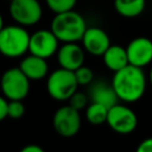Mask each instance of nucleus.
Returning a JSON list of instances; mask_svg holds the SVG:
<instances>
[{
    "instance_id": "nucleus-1",
    "label": "nucleus",
    "mask_w": 152,
    "mask_h": 152,
    "mask_svg": "<svg viewBox=\"0 0 152 152\" xmlns=\"http://www.w3.org/2000/svg\"><path fill=\"white\" fill-rule=\"evenodd\" d=\"M112 86L119 100L124 102H135L145 93L146 77L141 68L128 64L114 72Z\"/></svg>"
},
{
    "instance_id": "nucleus-2",
    "label": "nucleus",
    "mask_w": 152,
    "mask_h": 152,
    "mask_svg": "<svg viewBox=\"0 0 152 152\" xmlns=\"http://www.w3.org/2000/svg\"><path fill=\"white\" fill-rule=\"evenodd\" d=\"M50 30L59 42L76 43L82 39L83 33L87 30V24L80 13L71 10L57 13L51 21Z\"/></svg>"
},
{
    "instance_id": "nucleus-3",
    "label": "nucleus",
    "mask_w": 152,
    "mask_h": 152,
    "mask_svg": "<svg viewBox=\"0 0 152 152\" xmlns=\"http://www.w3.org/2000/svg\"><path fill=\"white\" fill-rule=\"evenodd\" d=\"M30 34L24 26L8 25L4 26L0 31V53L17 58L24 56L28 51Z\"/></svg>"
},
{
    "instance_id": "nucleus-4",
    "label": "nucleus",
    "mask_w": 152,
    "mask_h": 152,
    "mask_svg": "<svg viewBox=\"0 0 152 152\" xmlns=\"http://www.w3.org/2000/svg\"><path fill=\"white\" fill-rule=\"evenodd\" d=\"M78 83L75 72L63 68L53 70L46 81V90L49 95L57 101H65L77 90Z\"/></svg>"
},
{
    "instance_id": "nucleus-5",
    "label": "nucleus",
    "mask_w": 152,
    "mask_h": 152,
    "mask_svg": "<svg viewBox=\"0 0 152 152\" xmlns=\"http://www.w3.org/2000/svg\"><path fill=\"white\" fill-rule=\"evenodd\" d=\"M0 89L7 100H24L30 91V80L18 68H10L1 75Z\"/></svg>"
},
{
    "instance_id": "nucleus-6",
    "label": "nucleus",
    "mask_w": 152,
    "mask_h": 152,
    "mask_svg": "<svg viewBox=\"0 0 152 152\" xmlns=\"http://www.w3.org/2000/svg\"><path fill=\"white\" fill-rule=\"evenodd\" d=\"M8 11L12 19L24 27L36 25L43 15V8L38 0H12Z\"/></svg>"
},
{
    "instance_id": "nucleus-7",
    "label": "nucleus",
    "mask_w": 152,
    "mask_h": 152,
    "mask_svg": "<svg viewBox=\"0 0 152 152\" xmlns=\"http://www.w3.org/2000/svg\"><path fill=\"white\" fill-rule=\"evenodd\" d=\"M52 126L57 134L64 138H71L78 133L81 128L80 110L72 108L70 104L59 107L52 118Z\"/></svg>"
},
{
    "instance_id": "nucleus-8",
    "label": "nucleus",
    "mask_w": 152,
    "mask_h": 152,
    "mask_svg": "<svg viewBox=\"0 0 152 152\" xmlns=\"http://www.w3.org/2000/svg\"><path fill=\"white\" fill-rule=\"evenodd\" d=\"M106 122L114 132L120 134H128L137 128L138 118L129 107L115 103L114 106L108 108Z\"/></svg>"
},
{
    "instance_id": "nucleus-9",
    "label": "nucleus",
    "mask_w": 152,
    "mask_h": 152,
    "mask_svg": "<svg viewBox=\"0 0 152 152\" xmlns=\"http://www.w3.org/2000/svg\"><path fill=\"white\" fill-rule=\"evenodd\" d=\"M58 43L59 40L51 30H38L30 34L28 52L46 59L57 52Z\"/></svg>"
},
{
    "instance_id": "nucleus-10",
    "label": "nucleus",
    "mask_w": 152,
    "mask_h": 152,
    "mask_svg": "<svg viewBox=\"0 0 152 152\" xmlns=\"http://www.w3.org/2000/svg\"><path fill=\"white\" fill-rule=\"evenodd\" d=\"M126 52L128 64L142 69L152 62V40L146 37H137L128 43Z\"/></svg>"
},
{
    "instance_id": "nucleus-11",
    "label": "nucleus",
    "mask_w": 152,
    "mask_h": 152,
    "mask_svg": "<svg viewBox=\"0 0 152 152\" xmlns=\"http://www.w3.org/2000/svg\"><path fill=\"white\" fill-rule=\"evenodd\" d=\"M81 42L83 49L93 56H102L110 45L109 36L100 27H87Z\"/></svg>"
},
{
    "instance_id": "nucleus-12",
    "label": "nucleus",
    "mask_w": 152,
    "mask_h": 152,
    "mask_svg": "<svg viewBox=\"0 0 152 152\" xmlns=\"http://www.w3.org/2000/svg\"><path fill=\"white\" fill-rule=\"evenodd\" d=\"M57 61L61 68L75 71L84 62V49L76 43H64L57 50Z\"/></svg>"
},
{
    "instance_id": "nucleus-13",
    "label": "nucleus",
    "mask_w": 152,
    "mask_h": 152,
    "mask_svg": "<svg viewBox=\"0 0 152 152\" xmlns=\"http://www.w3.org/2000/svg\"><path fill=\"white\" fill-rule=\"evenodd\" d=\"M19 69L24 72V75L30 81H38L44 78L48 75L49 65L45 58L30 53L28 56L21 59L19 64Z\"/></svg>"
},
{
    "instance_id": "nucleus-14",
    "label": "nucleus",
    "mask_w": 152,
    "mask_h": 152,
    "mask_svg": "<svg viewBox=\"0 0 152 152\" xmlns=\"http://www.w3.org/2000/svg\"><path fill=\"white\" fill-rule=\"evenodd\" d=\"M91 87L89 89V99L91 102L101 103L106 106L107 108H110L115 103H118V96L110 84L103 82V81H97V82H91Z\"/></svg>"
},
{
    "instance_id": "nucleus-15",
    "label": "nucleus",
    "mask_w": 152,
    "mask_h": 152,
    "mask_svg": "<svg viewBox=\"0 0 152 152\" xmlns=\"http://www.w3.org/2000/svg\"><path fill=\"white\" fill-rule=\"evenodd\" d=\"M102 58L104 65L114 72L128 65L126 48L121 45H109V48L102 55Z\"/></svg>"
},
{
    "instance_id": "nucleus-16",
    "label": "nucleus",
    "mask_w": 152,
    "mask_h": 152,
    "mask_svg": "<svg viewBox=\"0 0 152 152\" xmlns=\"http://www.w3.org/2000/svg\"><path fill=\"white\" fill-rule=\"evenodd\" d=\"M146 0H114L115 11L125 18L140 15L145 10Z\"/></svg>"
},
{
    "instance_id": "nucleus-17",
    "label": "nucleus",
    "mask_w": 152,
    "mask_h": 152,
    "mask_svg": "<svg viewBox=\"0 0 152 152\" xmlns=\"http://www.w3.org/2000/svg\"><path fill=\"white\" fill-rule=\"evenodd\" d=\"M108 108L101 103L91 102L86 109L87 120L93 125H101L107 121Z\"/></svg>"
},
{
    "instance_id": "nucleus-18",
    "label": "nucleus",
    "mask_w": 152,
    "mask_h": 152,
    "mask_svg": "<svg viewBox=\"0 0 152 152\" xmlns=\"http://www.w3.org/2000/svg\"><path fill=\"white\" fill-rule=\"evenodd\" d=\"M48 7L53 12V13H63L66 11H71L77 0H45Z\"/></svg>"
},
{
    "instance_id": "nucleus-19",
    "label": "nucleus",
    "mask_w": 152,
    "mask_h": 152,
    "mask_svg": "<svg viewBox=\"0 0 152 152\" xmlns=\"http://www.w3.org/2000/svg\"><path fill=\"white\" fill-rule=\"evenodd\" d=\"M74 72H75V77H76L78 86H88L94 80V72L89 66L81 65Z\"/></svg>"
},
{
    "instance_id": "nucleus-20",
    "label": "nucleus",
    "mask_w": 152,
    "mask_h": 152,
    "mask_svg": "<svg viewBox=\"0 0 152 152\" xmlns=\"http://www.w3.org/2000/svg\"><path fill=\"white\" fill-rule=\"evenodd\" d=\"M25 114V106L21 100H8L7 104V116L14 120L20 119Z\"/></svg>"
},
{
    "instance_id": "nucleus-21",
    "label": "nucleus",
    "mask_w": 152,
    "mask_h": 152,
    "mask_svg": "<svg viewBox=\"0 0 152 152\" xmlns=\"http://www.w3.org/2000/svg\"><path fill=\"white\" fill-rule=\"evenodd\" d=\"M87 103H88V96L84 94V93H81V91H75L71 97L69 99V104L77 109V110H82L87 107Z\"/></svg>"
},
{
    "instance_id": "nucleus-22",
    "label": "nucleus",
    "mask_w": 152,
    "mask_h": 152,
    "mask_svg": "<svg viewBox=\"0 0 152 152\" xmlns=\"http://www.w3.org/2000/svg\"><path fill=\"white\" fill-rule=\"evenodd\" d=\"M135 152H152V137L144 139L138 145Z\"/></svg>"
},
{
    "instance_id": "nucleus-23",
    "label": "nucleus",
    "mask_w": 152,
    "mask_h": 152,
    "mask_svg": "<svg viewBox=\"0 0 152 152\" xmlns=\"http://www.w3.org/2000/svg\"><path fill=\"white\" fill-rule=\"evenodd\" d=\"M7 104H8V100L5 96L0 95V122L7 118Z\"/></svg>"
},
{
    "instance_id": "nucleus-24",
    "label": "nucleus",
    "mask_w": 152,
    "mask_h": 152,
    "mask_svg": "<svg viewBox=\"0 0 152 152\" xmlns=\"http://www.w3.org/2000/svg\"><path fill=\"white\" fill-rule=\"evenodd\" d=\"M19 152H45V151H44V150H43V147H40L39 145L30 144V145L24 146Z\"/></svg>"
},
{
    "instance_id": "nucleus-25",
    "label": "nucleus",
    "mask_w": 152,
    "mask_h": 152,
    "mask_svg": "<svg viewBox=\"0 0 152 152\" xmlns=\"http://www.w3.org/2000/svg\"><path fill=\"white\" fill-rule=\"evenodd\" d=\"M4 26H5V25H4V18H2V14L0 13V31L2 30Z\"/></svg>"
},
{
    "instance_id": "nucleus-26",
    "label": "nucleus",
    "mask_w": 152,
    "mask_h": 152,
    "mask_svg": "<svg viewBox=\"0 0 152 152\" xmlns=\"http://www.w3.org/2000/svg\"><path fill=\"white\" fill-rule=\"evenodd\" d=\"M148 80H150V83L152 84V66L150 69V74H148Z\"/></svg>"
},
{
    "instance_id": "nucleus-27",
    "label": "nucleus",
    "mask_w": 152,
    "mask_h": 152,
    "mask_svg": "<svg viewBox=\"0 0 152 152\" xmlns=\"http://www.w3.org/2000/svg\"><path fill=\"white\" fill-rule=\"evenodd\" d=\"M7 1H10V2H11V1H12V0H7Z\"/></svg>"
}]
</instances>
